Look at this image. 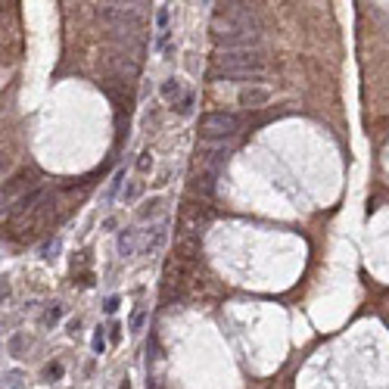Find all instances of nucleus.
Masks as SVG:
<instances>
[{"instance_id":"bb28decb","label":"nucleus","mask_w":389,"mask_h":389,"mask_svg":"<svg viewBox=\"0 0 389 389\" xmlns=\"http://www.w3.org/2000/svg\"><path fill=\"white\" fill-rule=\"evenodd\" d=\"M3 171H6V156L0 153V174H3Z\"/></svg>"},{"instance_id":"20e7f679","label":"nucleus","mask_w":389,"mask_h":389,"mask_svg":"<svg viewBox=\"0 0 389 389\" xmlns=\"http://www.w3.org/2000/svg\"><path fill=\"white\" fill-rule=\"evenodd\" d=\"M218 44V50H255L258 41H262V31L258 28H240L231 34H221V38H212Z\"/></svg>"},{"instance_id":"9b49d317","label":"nucleus","mask_w":389,"mask_h":389,"mask_svg":"<svg viewBox=\"0 0 389 389\" xmlns=\"http://www.w3.org/2000/svg\"><path fill=\"white\" fill-rule=\"evenodd\" d=\"M159 212H162V196H150L147 203L140 206V218H144V221H147V218H156Z\"/></svg>"},{"instance_id":"a878e982","label":"nucleus","mask_w":389,"mask_h":389,"mask_svg":"<svg viewBox=\"0 0 389 389\" xmlns=\"http://www.w3.org/2000/svg\"><path fill=\"white\" fill-rule=\"evenodd\" d=\"M78 327H81L78 317H75V321H69V333H78Z\"/></svg>"},{"instance_id":"7ed1b4c3","label":"nucleus","mask_w":389,"mask_h":389,"mask_svg":"<svg viewBox=\"0 0 389 389\" xmlns=\"http://www.w3.org/2000/svg\"><path fill=\"white\" fill-rule=\"evenodd\" d=\"M218 69H265V53L258 50H218Z\"/></svg>"},{"instance_id":"a211bd4d","label":"nucleus","mask_w":389,"mask_h":389,"mask_svg":"<svg viewBox=\"0 0 389 389\" xmlns=\"http://www.w3.org/2000/svg\"><path fill=\"white\" fill-rule=\"evenodd\" d=\"M193 103H196V93L187 90V93H184V100L178 103V112H181V115H190V112H193Z\"/></svg>"},{"instance_id":"aec40b11","label":"nucleus","mask_w":389,"mask_h":389,"mask_svg":"<svg viewBox=\"0 0 389 389\" xmlns=\"http://www.w3.org/2000/svg\"><path fill=\"white\" fill-rule=\"evenodd\" d=\"M150 168H153V153H150V150H144V153L137 156V171L144 174V171H150Z\"/></svg>"},{"instance_id":"423d86ee","label":"nucleus","mask_w":389,"mask_h":389,"mask_svg":"<svg viewBox=\"0 0 389 389\" xmlns=\"http://www.w3.org/2000/svg\"><path fill=\"white\" fill-rule=\"evenodd\" d=\"M165 237H168V228L165 225H156V228H150V231H140V252H159L162 249V243Z\"/></svg>"},{"instance_id":"0eeeda50","label":"nucleus","mask_w":389,"mask_h":389,"mask_svg":"<svg viewBox=\"0 0 389 389\" xmlns=\"http://www.w3.org/2000/svg\"><path fill=\"white\" fill-rule=\"evenodd\" d=\"M262 75H265V69H215L218 81H240V84H246V81H258Z\"/></svg>"},{"instance_id":"393cba45","label":"nucleus","mask_w":389,"mask_h":389,"mask_svg":"<svg viewBox=\"0 0 389 389\" xmlns=\"http://www.w3.org/2000/svg\"><path fill=\"white\" fill-rule=\"evenodd\" d=\"M115 225H119V221H115V218L109 215V218H106V221H103V231H115Z\"/></svg>"},{"instance_id":"5701e85b","label":"nucleus","mask_w":389,"mask_h":389,"mask_svg":"<svg viewBox=\"0 0 389 389\" xmlns=\"http://www.w3.org/2000/svg\"><path fill=\"white\" fill-rule=\"evenodd\" d=\"M6 299H9V280L0 277V302H6Z\"/></svg>"},{"instance_id":"4468645a","label":"nucleus","mask_w":389,"mask_h":389,"mask_svg":"<svg viewBox=\"0 0 389 389\" xmlns=\"http://www.w3.org/2000/svg\"><path fill=\"white\" fill-rule=\"evenodd\" d=\"M140 193H144V181H128L125 190H122V199H125V203H134Z\"/></svg>"},{"instance_id":"cd10ccee","label":"nucleus","mask_w":389,"mask_h":389,"mask_svg":"<svg viewBox=\"0 0 389 389\" xmlns=\"http://www.w3.org/2000/svg\"><path fill=\"white\" fill-rule=\"evenodd\" d=\"M119 389H131V380H128V377H125V380H122V386Z\"/></svg>"},{"instance_id":"b1692460","label":"nucleus","mask_w":389,"mask_h":389,"mask_svg":"<svg viewBox=\"0 0 389 389\" xmlns=\"http://www.w3.org/2000/svg\"><path fill=\"white\" fill-rule=\"evenodd\" d=\"M106 330H109V339H112V343H119V339H122V327H119V324H112V327H106Z\"/></svg>"},{"instance_id":"6ab92c4d","label":"nucleus","mask_w":389,"mask_h":389,"mask_svg":"<svg viewBox=\"0 0 389 389\" xmlns=\"http://www.w3.org/2000/svg\"><path fill=\"white\" fill-rule=\"evenodd\" d=\"M56 252H60V237H53L50 243L41 246V258H56Z\"/></svg>"},{"instance_id":"f8f14e48","label":"nucleus","mask_w":389,"mask_h":389,"mask_svg":"<svg viewBox=\"0 0 389 389\" xmlns=\"http://www.w3.org/2000/svg\"><path fill=\"white\" fill-rule=\"evenodd\" d=\"M147 305H140V309H134V314H131V321H128V330H131V333H140V330H144V324H147Z\"/></svg>"},{"instance_id":"dca6fc26","label":"nucleus","mask_w":389,"mask_h":389,"mask_svg":"<svg viewBox=\"0 0 389 389\" xmlns=\"http://www.w3.org/2000/svg\"><path fill=\"white\" fill-rule=\"evenodd\" d=\"M90 346H93V355H103V352H106V327H97Z\"/></svg>"},{"instance_id":"1a4fd4ad","label":"nucleus","mask_w":389,"mask_h":389,"mask_svg":"<svg viewBox=\"0 0 389 389\" xmlns=\"http://www.w3.org/2000/svg\"><path fill=\"white\" fill-rule=\"evenodd\" d=\"M240 106L243 109H258V106H265L268 100H271V93L265 90V87H246V90H240Z\"/></svg>"},{"instance_id":"9d476101","label":"nucleus","mask_w":389,"mask_h":389,"mask_svg":"<svg viewBox=\"0 0 389 389\" xmlns=\"http://www.w3.org/2000/svg\"><path fill=\"white\" fill-rule=\"evenodd\" d=\"M159 93H162V100L165 103H171V106H178L181 100H184V81L181 78H165L162 81V87H159Z\"/></svg>"},{"instance_id":"4be33fe9","label":"nucleus","mask_w":389,"mask_h":389,"mask_svg":"<svg viewBox=\"0 0 389 389\" xmlns=\"http://www.w3.org/2000/svg\"><path fill=\"white\" fill-rule=\"evenodd\" d=\"M22 343H25V339H22V333H16V336H13V343H9V352H13L16 358H19V352H22Z\"/></svg>"},{"instance_id":"f257e3e1","label":"nucleus","mask_w":389,"mask_h":389,"mask_svg":"<svg viewBox=\"0 0 389 389\" xmlns=\"http://www.w3.org/2000/svg\"><path fill=\"white\" fill-rule=\"evenodd\" d=\"M243 128V119L233 112H206L199 119V134L203 140H212V144H225V140L237 137Z\"/></svg>"},{"instance_id":"39448f33","label":"nucleus","mask_w":389,"mask_h":389,"mask_svg":"<svg viewBox=\"0 0 389 389\" xmlns=\"http://www.w3.org/2000/svg\"><path fill=\"white\" fill-rule=\"evenodd\" d=\"M228 147L225 144H212V140H203V144L196 147V156H199V162L203 165H209V168H218L221 162L228 159Z\"/></svg>"},{"instance_id":"f3484780","label":"nucleus","mask_w":389,"mask_h":389,"mask_svg":"<svg viewBox=\"0 0 389 389\" xmlns=\"http://www.w3.org/2000/svg\"><path fill=\"white\" fill-rule=\"evenodd\" d=\"M60 377H63V364L60 361H53V364H47V368H44V380L47 383H56Z\"/></svg>"},{"instance_id":"2eb2a0df","label":"nucleus","mask_w":389,"mask_h":389,"mask_svg":"<svg viewBox=\"0 0 389 389\" xmlns=\"http://www.w3.org/2000/svg\"><path fill=\"white\" fill-rule=\"evenodd\" d=\"M122 184H125V171H115V174H112V184H109V190H106V199H109V203H112V199L122 193Z\"/></svg>"},{"instance_id":"f03ea898","label":"nucleus","mask_w":389,"mask_h":389,"mask_svg":"<svg viewBox=\"0 0 389 389\" xmlns=\"http://www.w3.org/2000/svg\"><path fill=\"white\" fill-rule=\"evenodd\" d=\"M34 187H41V174H38V168H22V171L9 174V178L0 184V203L13 206L16 199H22L25 193H31Z\"/></svg>"},{"instance_id":"412c9836","label":"nucleus","mask_w":389,"mask_h":389,"mask_svg":"<svg viewBox=\"0 0 389 389\" xmlns=\"http://www.w3.org/2000/svg\"><path fill=\"white\" fill-rule=\"evenodd\" d=\"M119 305H122L119 296H109V299L103 302V309H106V314H115V311H119Z\"/></svg>"},{"instance_id":"6e6552de","label":"nucleus","mask_w":389,"mask_h":389,"mask_svg":"<svg viewBox=\"0 0 389 389\" xmlns=\"http://www.w3.org/2000/svg\"><path fill=\"white\" fill-rule=\"evenodd\" d=\"M119 255L122 258H131V255H137L140 252V231L137 228H125V231H119Z\"/></svg>"},{"instance_id":"ddd939ff","label":"nucleus","mask_w":389,"mask_h":389,"mask_svg":"<svg viewBox=\"0 0 389 389\" xmlns=\"http://www.w3.org/2000/svg\"><path fill=\"white\" fill-rule=\"evenodd\" d=\"M60 317H63V305H60V302H53L50 309L44 311L41 321H44V327H56V324H60Z\"/></svg>"}]
</instances>
